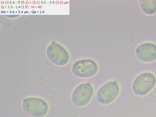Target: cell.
Here are the masks:
<instances>
[{
    "label": "cell",
    "instance_id": "6da1fadb",
    "mask_svg": "<svg viewBox=\"0 0 156 117\" xmlns=\"http://www.w3.org/2000/svg\"><path fill=\"white\" fill-rule=\"evenodd\" d=\"M23 107L24 111L34 117H41L47 113L48 107L47 103L43 100L31 97L25 99Z\"/></svg>",
    "mask_w": 156,
    "mask_h": 117
},
{
    "label": "cell",
    "instance_id": "8992f818",
    "mask_svg": "<svg viewBox=\"0 0 156 117\" xmlns=\"http://www.w3.org/2000/svg\"><path fill=\"white\" fill-rule=\"evenodd\" d=\"M136 53L137 58L141 61H153L156 58V45L150 43L142 44L137 48Z\"/></svg>",
    "mask_w": 156,
    "mask_h": 117
},
{
    "label": "cell",
    "instance_id": "3957f363",
    "mask_svg": "<svg viewBox=\"0 0 156 117\" xmlns=\"http://www.w3.org/2000/svg\"><path fill=\"white\" fill-rule=\"evenodd\" d=\"M119 91L117 83L114 82H109L103 85L98 90L97 98L101 104H108L116 98Z\"/></svg>",
    "mask_w": 156,
    "mask_h": 117
},
{
    "label": "cell",
    "instance_id": "7a4b0ae2",
    "mask_svg": "<svg viewBox=\"0 0 156 117\" xmlns=\"http://www.w3.org/2000/svg\"><path fill=\"white\" fill-rule=\"evenodd\" d=\"M156 81V78L152 74L148 73H143L134 80L133 85V91L138 95H143L154 87Z\"/></svg>",
    "mask_w": 156,
    "mask_h": 117
},
{
    "label": "cell",
    "instance_id": "52a82bcc",
    "mask_svg": "<svg viewBox=\"0 0 156 117\" xmlns=\"http://www.w3.org/2000/svg\"><path fill=\"white\" fill-rule=\"evenodd\" d=\"M141 8L145 13L151 14L156 11V0H140Z\"/></svg>",
    "mask_w": 156,
    "mask_h": 117
},
{
    "label": "cell",
    "instance_id": "277c9868",
    "mask_svg": "<svg viewBox=\"0 0 156 117\" xmlns=\"http://www.w3.org/2000/svg\"><path fill=\"white\" fill-rule=\"evenodd\" d=\"M98 70L97 65L94 61L85 59L79 61L74 64L72 71L76 76L87 77L94 75Z\"/></svg>",
    "mask_w": 156,
    "mask_h": 117
},
{
    "label": "cell",
    "instance_id": "5b68a950",
    "mask_svg": "<svg viewBox=\"0 0 156 117\" xmlns=\"http://www.w3.org/2000/svg\"><path fill=\"white\" fill-rule=\"evenodd\" d=\"M93 92V89L89 83H82L78 86L74 91L72 96V101L77 106H83L90 100Z\"/></svg>",
    "mask_w": 156,
    "mask_h": 117
}]
</instances>
